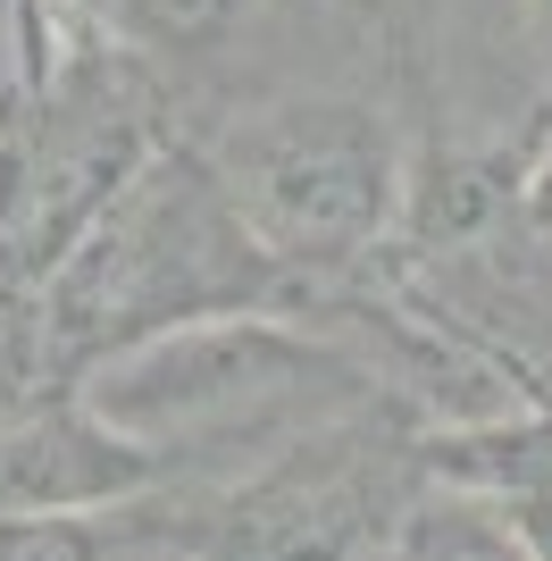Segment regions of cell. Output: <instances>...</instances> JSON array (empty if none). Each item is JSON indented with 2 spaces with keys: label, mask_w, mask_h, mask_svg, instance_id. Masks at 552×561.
Listing matches in <instances>:
<instances>
[{
  "label": "cell",
  "mask_w": 552,
  "mask_h": 561,
  "mask_svg": "<svg viewBox=\"0 0 552 561\" xmlns=\"http://www.w3.org/2000/svg\"><path fill=\"white\" fill-rule=\"evenodd\" d=\"M176 135L202 151L243 234L301 268L352 260L402 210L411 176V126L344 84H260L218 110H193Z\"/></svg>",
  "instance_id": "obj_1"
},
{
  "label": "cell",
  "mask_w": 552,
  "mask_h": 561,
  "mask_svg": "<svg viewBox=\"0 0 552 561\" xmlns=\"http://www.w3.org/2000/svg\"><path fill=\"white\" fill-rule=\"evenodd\" d=\"M0 59H9V34H0Z\"/></svg>",
  "instance_id": "obj_2"
}]
</instances>
